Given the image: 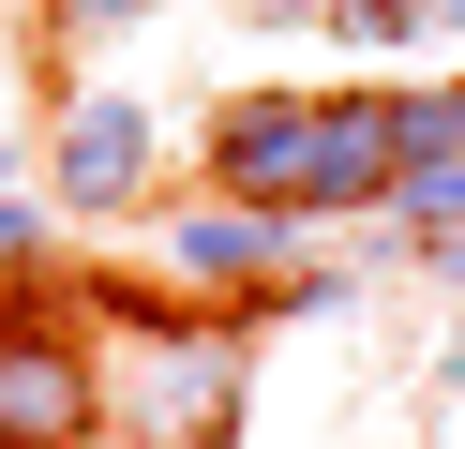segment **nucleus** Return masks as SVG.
<instances>
[{"label":"nucleus","mask_w":465,"mask_h":449,"mask_svg":"<svg viewBox=\"0 0 465 449\" xmlns=\"http://www.w3.org/2000/svg\"><path fill=\"white\" fill-rule=\"evenodd\" d=\"M45 210L61 225H165V120L135 105V90L75 75L61 105H45Z\"/></svg>","instance_id":"7ed1b4c3"},{"label":"nucleus","mask_w":465,"mask_h":449,"mask_svg":"<svg viewBox=\"0 0 465 449\" xmlns=\"http://www.w3.org/2000/svg\"><path fill=\"white\" fill-rule=\"evenodd\" d=\"M75 315H121V449H241L255 419V315H211V299L165 285H75Z\"/></svg>","instance_id":"f257e3e1"},{"label":"nucleus","mask_w":465,"mask_h":449,"mask_svg":"<svg viewBox=\"0 0 465 449\" xmlns=\"http://www.w3.org/2000/svg\"><path fill=\"white\" fill-rule=\"evenodd\" d=\"M0 449H121V389L75 315V269L0 285Z\"/></svg>","instance_id":"f03ea898"},{"label":"nucleus","mask_w":465,"mask_h":449,"mask_svg":"<svg viewBox=\"0 0 465 449\" xmlns=\"http://www.w3.org/2000/svg\"><path fill=\"white\" fill-rule=\"evenodd\" d=\"M405 180V135H391V75L375 90H315V225H375Z\"/></svg>","instance_id":"423d86ee"},{"label":"nucleus","mask_w":465,"mask_h":449,"mask_svg":"<svg viewBox=\"0 0 465 449\" xmlns=\"http://www.w3.org/2000/svg\"><path fill=\"white\" fill-rule=\"evenodd\" d=\"M225 15H255V30H315V45H331V15H345V0H225Z\"/></svg>","instance_id":"9b49d317"},{"label":"nucleus","mask_w":465,"mask_h":449,"mask_svg":"<svg viewBox=\"0 0 465 449\" xmlns=\"http://www.w3.org/2000/svg\"><path fill=\"white\" fill-rule=\"evenodd\" d=\"M361 285H375V255H285L271 269V299H241L255 329H301V315H361Z\"/></svg>","instance_id":"0eeeda50"},{"label":"nucleus","mask_w":465,"mask_h":449,"mask_svg":"<svg viewBox=\"0 0 465 449\" xmlns=\"http://www.w3.org/2000/svg\"><path fill=\"white\" fill-rule=\"evenodd\" d=\"M420 30H435V0H345L331 45H420Z\"/></svg>","instance_id":"9d476101"},{"label":"nucleus","mask_w":465,"mask_h":449,"mask_svg":"<svg viewBox=\"0 0 465 449\" xmlns=\"http://www.w3.org/2000/svg\"><path fill=\"white\" fill-rule=\"evenodd\" d=\"M195 195L271 210V225L315 239V90H225L195 120Z\"/></svg>","instance_id":"20e7f679"},{"label":"nucleus","mask_w":465,"mask_h":449,"mask_svg":"<svg viewBox=\"0 0 465 449\" xmlns=\"http://www.w3.org/2000/svg\"><path fill=\"white\" fill-rule=\"evenodd\" d=\"M31 269H61V210H45V195H0V285H31Z\"/></svg>","instance_id":"1a4fd4ad"},{"label":"nucleus","mask_w":465,"mask_h":449,"mask_svg":"<svg viewBox=\"0 0 465 449\" xmlns=\"http://www.w3.org/2000/svg\"><path fill=\"white\" fill-rule=\"evenodd\" d=\"M285 255H315L301 225H271V210H225V195H181L151 225V285H181V299H211V315H241V299H271V269Z\"/></svg>","instance_id":"39448f33"},{"label":"nucleus","mask_w":465,"mask_h":449,"mask_svg":"<svg viewBox=\"0 0 465 449\" xmlns=\"http://www.w3.org/2000/svg\"><path fill=\"white\" fill-rule=\"evenodd\" d=\"M165 0H31V45H121V30H151Z\"/></svg>","instance_id":"6e6552de"},{"label":"nucleus","mask_w":465,"mask_h":449,"mask_svg":"<svg viewBox=\"0 0 465 449\" xmlns=\"http://www.w3.org/2000/svg\"><path fill=\"white\" fill-rule=\"evenodd\" d=\"M435 30H465V0H435Z\"/></svg>","instance_id":"f8f14e48"},{"label":"nucleus","mask_w":465,"mask_h":449,"mask_svg":"<svg viewBox=\"0 0 465 449\" xmlns=\"http://www.w3.org/2000/svg\"><path fill=\"white\" fill-rule=\"evenodd\" d=\"M0 150H15V135H0Z\"/></svg>","instance_id":"ddd939ff"}]
</instances>
